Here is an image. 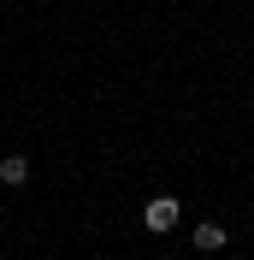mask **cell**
I'll return each instance as SVG.
<instances>
[{"instance_id":"3957f363","label":"cell","mask_w":254,"mask_h":260,"mask_svg":"<svg viewBox=\"0 0 254 260\" xmlns=\"http://www.w3.org/2000/svg\"><path fill=\"white\" fill-rule=\"evenodd\" d=\"M225 243H231V237H225V225H213V219H207V225H195V248H201V254H219Z\"/></svg>"},{"instance_id":"7a4b0ae2","label":"cell","mask_w":254,"mask_h":260,"mask_svg":"<svg viewBox=\"0 0 254 260\" xmlns=\"http://www.w3.org/2000/svg\"><path fill=\"white\" fill-rule=\"evenodd\" d=\"M0 183L24 189V183H30V160H24V154H0Z\"/></svg>"},{"instance_id":"6da1fadb","label":"cell","mask_w":254,"mask_h":260,"mask_svg":"<svg viewBox=\"0 0 254 260\" xmlns=\"http://www.w3.org/2000/svg\"><path fill=\"white\" fill-rule=\"evenodd\" d=\"M177 213H183V207H177V195H154V201L142 207V225H148V231H172Z\"/></svg>"}]
</instances>
